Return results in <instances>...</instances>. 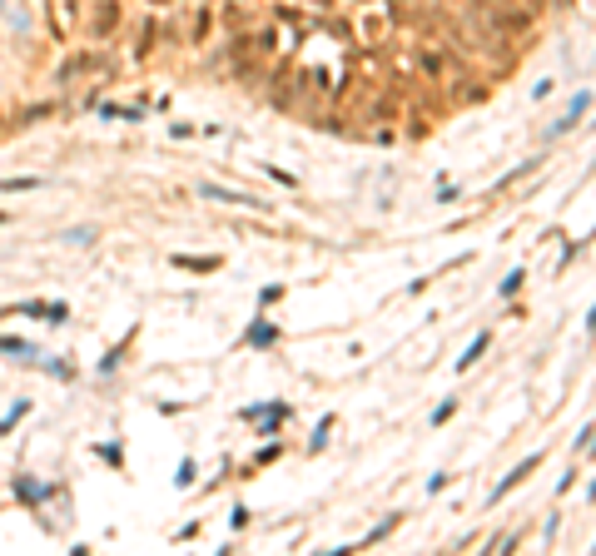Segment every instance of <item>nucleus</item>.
Returning <instances> with one entry per match:
<instances>
[{"mask_svg": "<svg viewBox=\"0 0 596 556\" xmlns=\"http://www.w3.org/2000/svg\"><path fill=\"white\" fill-rule=\"evenodd\" d=\"M586 110H591V90H582L577 100H571V110H566V115H562L557 124H551V130H547V135H551V139H557V135H566V130H571V124H577V119H582Z\"/></svg>", "mask_w": 596, "mask_h": 556, "instance_id": "f03ea898", "label": "nucleus"}, {"mask_svg": "<svg viewBox=\"0 0 596 556\" xmlns=\"http://www.w3.org/2000/svg\"><path fill=\"white\" fill-rule=\"evenodd\" d=\"M328 427H333V417H323V422H318V432H313V452H318V447L328 442Z\"/></svg>", "mask_w": 596, "mask_h": 556, "instance_id": "f3484780", "label": "nucleus"}, {"mask_svg": "<svg viewBox=\"0 0 596 556\" xmlns=\"http://www.w3.org/2000/svg\"><path fill=\"white\" fill-rule=\"evenodd\" d=\"M244 417L259 422V432H273V427L288 417V408H284V402H264V408H244Z\"/></svg>", "mask_w": 596, "mask_h": 556, "instance_id": "f257e3e1", "label": "nucleus"}, {"mask_svg": "<svg viewBox=\"0 0 596 556\" xmlns=\"http://www.w3.org/2000/svg\"><path fill=\"white\" fill-rule=\"evenodd\" d=\"M487 343H492V333H477V338H472V348H467V353L457 358V373H462V368H472V362L487 353Z\"/></svg>", "mask_w": 596, "mask_h": 556, "instance_id": "6e6552de", "label": "nucleus"}, {"mask_svg": "<svg viewBox=\"0 0 596 556\" xmlns=\"http://www.w3.org/2000/svg\"><path fill=\"white\" fill-rule=\"evenodd\" d=\"M25 413H30V402H25V397H20V402H15V408H10L5 417H0V432H10V427H15L20 417H25Z\"/></svg>", "mask_w": 596, "mask_h": 556, "instance_id": "1a4fd4ad", "label": "nucleus"}, {"mask_svg": "<svg viewBox=\"0 0 596 556\" xmlns=\"http://www.w3.org/2000/svg\"><path fill=\"white\" fill-rule=\"evenodd\" d=\"M0 353L5 358H20V362H35V343H25V338H0Z\"/></svg>", "mask_w": 596, "mask_h": 556, "instance_id": "0eeeda50", "label": "nucleus"}, {"mask_svg": "<svg viewBox=\"0 0 596 556\" xmlns=\"http://www.w3.org/2000/svg\"><path fill=\"white\" fill-rule=\"evenodd\" d=\"M244 343H249V348H273V343H279V328H273V323H253V328L244 333Z\"/></svg>", "mask_w": 596, "mask_h": 556, "instance_id": "20e7f679", "label": "nucleus"}, {"mask_svg": "<svg viewBox=\"0 0 596 556\" xmlns=\"http://www.w3.org/2000/svg\"><path fill=\"white\" fill-rule=\"evenodd\" d=\"M0 189H10V194H20V189H40V179H35V174H25V179H0Z\"/></svg>", "mask_w": 596, "mask_h": 556, "instance_id": "ddd939ff", "label": "nucleus"}, {"mask_svg": "<svg viewBox=\"0 0 596 556\" xmlns=\"http://www.w3.org/2000/svg\"><path fill=\"white\" fill-rule=\"evenodd\" d=\"M522 273H527V268H517V273H507V283H502V298H512V293L522 288Z\"/></svg>", "mask_w": 596, "mask_h": 556, "instance_id": "dca6fc26", "label": "nucleus"}, {"mask_svg": "<svg viewBox=\"0 0 596 556\" xmlns=\"http://www.w3.org/2000/svg\"><path fill=\"white\" fill-rule=\"evenodd\" d=\"M65 239H70V244H80V248H84V244H95V229H70V233H65Z\"/></svg>", "mask_w": 596, "mask_h": 556, "instance_id": "2eb2a0df", "label": "nucleus"}, {"mask_svg": "<svg viewBox=\"0 0 596 556\" xmlns=\"http://www.w3.org/2000/svg\"><path fill=\"white\" fill-rule=\"evenodd\" d=\"M0 224H10V213H0Z\"/></svg>", "mask_w": 596, "mask_h": 556, "instance_id": "a211bd4d", "label": "nucleus"}, {"mask_svg": "<svg viewBox=\"0 0 596 556\" xmlns=\"http://www.w3.org/2000/svg\"><path fill=\"white\" fill-rule=\"evenodd\" d=\"M0 10H5V0H0Z\"/></svg>", "mask_w": 596, "mask_h": 556, "instance_id": "6ab92c4d", "label": "nucleus"}, {"mask_svg": "<svg viewBox=\"0 0 596 556\" xmlns=\"http://www.w3.org/2000/svg\"><path fill=\"white\" fill-rule=\"evenodd\" d=\"M199 194H204V199H219V204H249V209H259V199H249V194H233V189H219V184H204Z\"/></svg>", "mask_w": 596, "mask_h": 556, "instance_id": "39448f33", "label": "nucleus"}, {"mask_svg": "<svg viewBox=\"0 0 596 556\" xmlns=\"http://www.w3.org/2000/svg\"><path fill=\"white\" fill-rule=\"evenodd\" d=\"M50 491H55L50 482H30L25 472H15V497H25L30 507H40V502H45V497H50Z\"/></svg>", "mask_w": 596, "mask_h": 556, "instance_id": "7ed1b4c3", "label": "nucleus"}, {"mask_svg": "<svg viewBox=\"0 0 596 556\" xmlns=\"http://www.w3.org/2000/svg\"><path fill=\"white\" fill-rule=\"evenodd\" d=\"M45 323H55V328L70 323V308H65V303H45Z\"/></svg>", "mask_w": 596, "mask_h": 556, "instance_id": "f8f14e48", "label": "nucleus"}, {"mask_svg": "<svg viewBox=\"0 0 596 556\" xmlns=\"http://www.w3.org/2000/svg\"><path fill=\"white\" fill-rule=\"evenodd\" d=\"M537 462H542V452H537V457H527V462L517 467V472H507V482H497V491H492V502H497V497H507V491H512V487H517L527 472H537Z\"/></svg>", "mask_w": 596, "mask_h": 556, "instance_id": "423d86ee", "label": "nucleus"}, {"mask_svg": "<svg viewBox=\"0 0 596 556\" xmlns=\"http://www.w3.org/2000/svg\"><path fill=\"white\" fill-rule=\"evenodd\" d=\"M452 413H457V397H447V402H437V408H433V422H447Z\"/></svg>", "mask_w": 596, "mask_h": 556, "instance_id": "4468645a", "label": "nucleus"}, {"mask_svg": "<svg viewBox=\"0 0 596 556\" xmlns=\"http://www.w3.org/2000/svg\"><path fill=\"white\" fill-rule=\"evenodd\" d=\"M174 268H219V259H189V253H174Z\"/></svg>", "mask_w": 596, "mask_h": 556, "instance_id": "9d476101", "label": "nucleus"}, {"mask_svg": "<svg viewBox=\"0 0 596 556\" xmlns=\"http://www.w3.org/2000/svg\"><path fill=\"white\" fill-rule=\"evenodd\" d=\"M194 472H199L194 457H184V462H179V472H174V482H179V487H194Z\"/></svg>", "mask_w": 596, "mask_h": 556, "instance_id": "9b49d317", "label": "nucleus"}]
</instances>
